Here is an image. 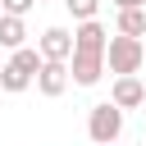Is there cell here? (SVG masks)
Listing matches in <instances>:
<instances>
[{
	"instance_id": "cell-1",
	"label": "cell",
	"mask_w": 146,
	"mask_h": 146,
	"mask_svg": "<svg viewBox=\"0 0 146 146\" xmlns=\"http://www.w3.org/2000/svg\"><path fill=\"white\" fill-rule=\"evenodd\" d=\"M105 64H110L114 78L119 73H137L146 64V41L141 36H128V32H114L110 36V50H105Z\"/></svg>"
},
{
	"instance_id": "cell-2",
	"label": "cell",
	"mask_w": 146,
	"mask_h": 146,
	"mask_svg": "<svg viewBox=\"0 0 146 146\" xmlns=\"http://www.w3.org/2000/svg\"><path fill=\"white\" fill-rule=\"evenodd\" d=\"M123 105H114V100H100V105H91V114H87V137L91 141H100V146H114L119 137H123Z\"/></svg>"
},
{
	"instance_id": "cell-3",
	"label": "cell",
	"mask_w": 146,
	"mask_h": 146,
	"mask_svg": "<svg viewBox=\"0 0 146 146\" xmlns=\"http://www.w3.org/2000/svg\"><path fill=\"white\" fill-rule=\"evenodd\" d=\"M68 68H73V82H78V87H96L110 64H105V50H73Z\"/></svg>"
},
{
	"instance_id": "cell-4",
	"label": "cell",
	"mask_w": 146,
	"mask_h": 146,
	"mask_svg": "<svg viewBox=\"0 0 146 146\" xmlns=\"http://www.w3.org/2000/svg\"><path fill=\"white\" fill-rule=\"evenodd\" d=\"M68 82H73V68H68V59H46L41 64V73H36V91L41 96H64L68 91Z\"/></svg>"
},
{
	"instance_id": "cell-5",
	"label": "cell",
	"mask_w": 146,
	"mask_h": 146,
	"mask_svg": "<svg viewBox=\"0 0 146 146\" xmlns=\"http://www.w3.org/2000/svg\"><path fill=\"white\" fill-rule=\"evenodd\" d=\"M110 100H114V105H123V110L146 105V87H141V78H137V73H119V78H114V87H110Z\"/></svg>"
},
{
	"instance_id": "cell-6",
	"label": "cell",
	"mask_w": 146,
	"mask_h": 146,
	"mask_svg": "<svg viewBox=\"0 0 146 146\" xmlns=\"http://www.w3.org/2000/svg\"><path fill=\"white\" fill-rule=\"evenodd\" d=\"M36 46H41L46 59H73V32L68 27H46L36 36Z\"/></svg>"
},
{
	"instance_id": "cell-7",
	"label": "cell",
	"mask_w": 146,
	"mask_h": 146,
	"mask_svg": "<svg viewBox=\"0 0 146 146\" xmlns=\"http://www.w3.org/2000/svg\"><path fill=\"white\" fill-rule=\"evenodd\" d=\"M73 50H110V32L96 18H82L73 27Z\"/></svg>"
},
{
	"instance_id": "cell-8",
	"label": "cell",
	"mask_w": 146,
	"mask_h": 146,
	"mask_svg": "<svg viewBox=\"0 0 146 146\" xmlns=\"http://www.w3.org/2000/svg\"><path fill=\"white\" fill-rule=\"evenodd\" d=\"M0 46H5V50L27 46V23H23V14H5V18H0Z\"/></svg>"
},
{
	"instance_id": "cell-9",
	"label": "cell",
	"mask_w": 146,
	"mask_h": 146,
	"mask_svg": "<svg viewBox=\"0 0 146 146\" xmlns=\"http://www.w3.org/2000/svg\"><path fill=\"white\" fill-rule=\"evenodd\" d=\"M32 82H36V73H27V68H23V64H14V59H9V64H5V73H0V91H9V96L27 91Z\"/></svg>"
},
{
	"instance_id": "cell-10",
	"label": "cell",
	"mask_w": 146,
	"mask_h": 146,
	"mask_svg": "<svg viewBox=\"0 0 146 146\" xmlns=\"http://www.w3.org/2000/svg\"><path fill=\"white\" fill-rule=\"evenodd\" d=\"M114 27H119V32H128V36H146V14H141V5H132V9H119Z\"/></svg>"
},
{
	"instance_id": "cell-11",
	"label": "cell",
	"mask_w": 146,
	"mask_h": 146,
	"mask_svg": "<svg viewBox=\"0 0 146 146\" xmlns=\"http://www.w3.org/2000/svg\"><path fill=\"white\" fill-rule=\"evenodd\" d=\"M59 5H64L78 23H82V18H96V9H100V0H59Z\"/></svg>"
},
{
	"instance_id": "cell-12",
	"label": "cell",
	"mask_w": 146,
	"mask_h": 146,
	"mask_svg": "<svg viewBox=\"0 0 146 146\" xmlns=\"http://www.w3.org/2000/svg\"><path fill=\"white\" fill-rule=\"evenodd\" d=\"M0 5H5V14H23V18H27L32 5H41V0H0Z\"/></svg>"
},
{
	"instance_id": "cell-13",
	"label": "cell",
	"mask_w": 146,
	"mask_h": 146,
	"mask_svg": "<svg viewBox=\"0 0 146 146\" xmlns=\"http://www.w3.org/2000/svg\"><path fill=\"white\" fill-rule=\"evenodd\" d=\"M132 5H146V0H114V9H132Z\"/></svg>"
},
{
	"instance_id": "cell-14",
	"label": "cell",
	"mask_w": 146,
	"mask_h": 146,
	"mask_svg": "<svg viewBox=\"0 0 146 146\" xmlns=\"http://www.w3.org/2000/svg\"><path fill=\"white\" fill-rule=\"evenodd\" d=\"M0 18H5V5H0Z\"/></svg>"
},
{
	"instance_id": "cell-15",
	"label": "cell",
	"mask_w": 146,
	"mask_h": 146,
	"mask_svg": "<svg viewBox=\"0 0 146 146\" xmlns=\"http://www.w3.org/2000/svg\"><path fill=\"white\" fill-rule=\"evenodd\" d=\"M91 146H100V141H91Z\"/></svg>"
},
{
	"instance_id": "cell-16",
	"label": "cell",
	"mask_w": 146,
	"mask_h": 146,
	"mask_svg": "<svg viewBox=\"0 0 146 146\" xmlns=\"http://www.w3.org/2000/svg\"><path fill=\"white\" fill-rule=\"evenodd\" d=\"M0 73H5V64H0Z\"/></svg>"
}]
</instances>
